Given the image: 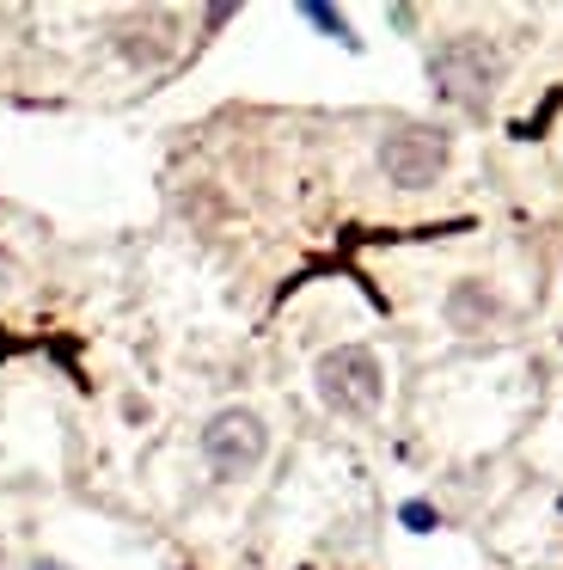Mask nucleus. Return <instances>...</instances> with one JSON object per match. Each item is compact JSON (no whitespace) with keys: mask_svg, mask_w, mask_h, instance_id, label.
Instances as JSON below:
<instances>
[{"mask_svg":"<svg viewBox=\"0 0 563 570\" xmlns=\"http://www.w3.org/2000/svg\"><path fill=\"white\" fill-rule=\"evenodd\" d=\"M496 80H502V50L490 38H477V31H460V38L435 43V56H428V87H435V99L465 105V111L490 105Z\"/></svg>","mask_w":563,"mask_h":570,"instance_id":"nucleus-1","label":"nucleus"},{"mask_svg":"<svg viewBox=\"0 0 563 570\" xmlns=\"http://www.w3.org/2000/svg\"><path fill=\"white\" fill-rule=\"evenodd\" d=\"M313 386L343 417H374L379 399H386V368H379V356L367 344H337L313 362Z\"/></svg>","mask_w":563,"mask_h":570,"instance_id":"nucleus-2","label":"nucleus"},{"mask_svg":"<svg viewBox=\"0 0 563 570\" xmlns=\"http://www.w3.org/2000/svg\"><path fill=\"white\" fill-rule=\"evenodd\" d=\"M453 160V141L447 129H428V124H398L379 136V178L392 190H428Z\"/></svg>","mask_w":563,"mask_h":570,"instance_id":"nucleus-3","label":"nucleus"},{"mask_svg":"<svg viewBox=\"0 0 563 570\" xmlns=\"http://www.w3.org/2000/svg\"><path fill=\"white\" fill-rule=\"evenodd\" d=\"M264 454H269V423L251 405H227L203 423V460L215 479H245V472L264 466Z\"/></svg>","mask_w":563,"mask_h":570,"instance_id":"nucleus-4","label":"nucleus"},{"mask_svg":"<svg viewBox=\"0 0 563 570\" xmlns=\"http://www.w3.org/2000/svg\"><path fill=\"white\" fill-rule=\"evenodd\" d=\"M441 313H447L453 332H484V325H496L502 301L490 283H477V276H465V283L447 288V301H441Z\"/></svg>","mask_w":563,"mask_h":570,"instance_id":"nucleus-5","label":"nucleus"},{"mask_svg":"<svg viewBox=\"0 0 563 570\" xmlns=\"http://www.w3.org/2000/svg\"><path fill=\"white\" fill-rule=\"evenodd\" d=\"M300 19H306V26H318L325 38H349V26H343V13H330V7H318V0H306V7H300Z\"/></svg>","mask_w":563,"mask_h":570,"instance_id":"nucleus-6","label":"nucleus"},{"mask_svg":"<svg viewBox=\"0 0 563 570\" xmlns=\"http://www.w3.org/2000/svg\"><path fill=\"white\" fill-rule=\"evenodd\" d=\"M404 521H411V528H435V509H428V503H411V509H404Z\"/></svg>","mask_w":563,"mask_h":570,"instance_id":"nucleus-7","label":"nucleus"},{"mask_svg":"<svg viewBox=\"0 0 563 570\" xmlns=\"http://www.w3.org/2000/svg\"><path fill=\"white\" fill-rule=\"evenodd\" d=\"M31 570H61V564H49V558H43V564H31Z\"/></svg>","mask_w":563,"mask_h":570,"instance_id":"nucleus-8","label":"nucleus"}]
</instances>
